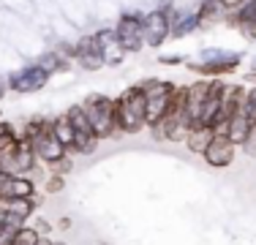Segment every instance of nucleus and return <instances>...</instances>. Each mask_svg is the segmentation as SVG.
<instances>
[{"label":"nucleus","instance_id":"nucleus-1","mask_svg":"<svg viewBox=\"0 0 256 245\" xmlns=\"http://www.w3.org/2000/svg\"><path fill=\"white\" fill-rule=\"evenodd\" d=\"M114 114H118V131L120 134L134 136V134L148 128V98H144L139 84L128 88L126 93L114 101Z\"/></svg>","mask_w":256,"mask_h":245},{"label":"nucleus","instance_id":"nucleus-2","mask_svg":"<svg viewBox=\"0 0 256 245\" xmlns=\"http://www.w3.org/2000/svg\"><path fill=\"white\" fill-rule=\"evenodd\" d=\"M20 136L28 139L30 147H33V152H36V158H38L41 164H46L50 169L60 161V158L71 156V152L66 150L58 139H54V134H52V128H50V122H46V120H38V118L30 120L28 126L20 131Z\"/></svg>","mask_w":256,"mask_h":245},{"label":"nucleus","instance_id":"nucleus-3","mask_svg":"<svg viewBox=\"0 0 256 245\" xmlns=\"http://www.w3.org/2000/svg\"><path fill=\"white\" fill-rule=\"evenodd\" d=\"M84 114H88L90 126H93V134L98 139H112L118 136V114H114V101L106 96H88L82 104Z\"/></svg>","mask_w":256,"mask_h":245},{"label":"nucleus","instance_id":"nucleus-4","mask_svg":"<svg viewBox=\"0 0 256 245\" xmlns=\"http://www.w3.org/2000/svg\"><path fill=\"white\" fill-rule=\"evenodd\" d=\"M139 88L148 98V128H156L172 109L174 84L166 82V79H150V82H142Z\"/></svg>","mask_w":256,"mask_h":245},{"label":"nucleus","instance_id":"nucleus-5","mask_svg":"<svg viewBox=\"0 0 256 245\" xmlns=\"http://www.w3.org/2000/svg\"><path fill=\"white\" fill-rule=\"evenodd\" d=\"M142 36L144 46H161L172 36V14L166 8H156L142 16Z\"/></svg>","mask_w":256,"mask_h":245},{"label":"nucleus","instance_id":"nucleus-6","mask_svg":"<svg viewBox=\"0 0 256 245\" xmlns=\"http://www.w3.org/2000/svg\"><path fill=\"white\" fill-rule=\"evenodd\" d=\"M237 147L232 139L226 136V134H212V139H210V144L204 147V152H202V158H204V164L207 166H212V169H226L234 164V158H237Z\"/></svg>","mask_w":256,"mask_h":245},{"label":"nucleus","instance_id":"nucleus-7","mask_svg":"<svg viewBox=\"0 0 256 245\" xmlns=\"http://www.w3.org/2000/svg\"><path fill=\"white\" fill-rule=\"evenodd\" d=\"M114 36L118 44L123 46V52H139L144 46V36H142V16L136 14H123L120 22L114 24Z\"/></svg>","mask_w":256,"mask_h":245},{"label":"nucleus","instance_id":"nucleus-8","mask_svg":"<svg viewBox=\"0 0 256 245\" xmlns=\"http://www.w3.org/2000/svg\"><path fill=\"white\" fill-rule=\"evenodd\" d=\"M46 79H50V74H46L41 66H36V63H30L25 66V68H20V71H14L8 76V90H14V93H36V90H41L46 84Z\"/></svg>","mask_w":256,"mask_h":245},{"label":"nucleus","instance_id":"nucleus-9","mask_svg":"<svg viewBox=\"0 0 256 245\" xmlns=\"http://www.w3.org/2000/svg\"><path fill=\"white\" fill-rule=\"evenodd\" d=\"M207 88H210V79H202V82H194V84H188V88H186V98H182V114H186L188 128L199 126Z\"/></svg>","mask_w":256,"mask_h":245},{"label":"nucleus","instance_id":"nucleus-10","mask_svg":"<svg viewBox=\"0 0 256 245\" xmlns=\"http://www.w3.org/2000/svg\"><path fill=\"white\" fill-rule=\"evenodd\" d=\"M224 90H226V82H221V79H210V88H207V96H204V106H202L199 126H207V128L216 131V120H218V112H221Z\"/></svg>","mask_w":256,"mask_h":245},{"label":"nucleus","instance_id":"nucleus-11","mask_svg":"<svg viewBox=\"0 0 256 245\" xmlns=\"http://www.w3.org/2000/svg\"><path fill=\"white\" fill-rule=\"evenodd\" d=\"M93 44H96V49H98V54L104 58V63H109V66L120 63V60L126 58L123 46L118 44L114 30H98V33L93 36Z\"/></svg>","mask_w":256,"mask_h":245},{"label":"nucleus","instance_id":"nucleus-12","mask_svg":"<svg viewBox=\"0 0 256 245\" xmlns=\"http://www.w3.org/2000/svg\"><path fill=\"white\" fill-rule=\"evenodd\" d=\"M74 58H76V63L82 66L84 71H98V68H104V66H106V63H104V58L98 54V49H96V44H93V36L76 41Z\"/></svg>","mask_w":256,"mask_h":245},{"label":"nucleus","instance_id":"nucleus-13","mask_svg":"<svg viewBox=\"0 0 256 245\" xmlns=\"http://www.w3.org/2000/svg\"><path fill=\"white\" fill-rule=\"evenodd\" d=\"M229 22L240 30L246 38H256V0H246L237 8L234 16H229Z\"/></svg>","mask_w":256,"mask_h":245},{"label":"nucleus","instance_id":"nucleus-14","mask_svg":"<svg viewBox=\"0 0 256 245\" xmlns=\"http://www.w3.org/2000/svg\"><path fill=\"white\" fill-rule=\"evenodd\" d=\"M251 128H254V122L248 120V114H246V109H237L234 112V118H232L229 122H226V128H224V134H226V136L232 139V142H234L237 147H242L246 144V139L251 136Z\"/></svg>","mask_w":256,"mask_h":245},{"label":"nucleus","instance_id":"nucleus-15","mask_svg":"<svg viewBox=\"0 0 256 245\" xmlns=\"http://www.w3.org/2000/svg\"><path fill=\"white\" fill-rule=\"evenodd\" d=\"M212 128H207V126H194V128H188V134H186V139H182V144L188 147V150L194 152V156H202L204 152V147L210 144V139H212Z\"/></svg>","mask_w":256,"mask_h":245},{"label":"nucleus","instance_id":"nucleus-16","mask_svg":"<svg viewBox=\"0 0 256 245\" xmlns=\"http://www.w3.org/2000/svg\"><path fill=\"white\" fill-rule=\"evenodd\" d=\"M240 66V58H234V60H224V63H191V71H196V74H202V76H224V74H232Z\"/></svg>","mask_w":256,"mask_h":245},{"label":"nucleus","instance_id":"nucleus-17","mask_svg":"<svg viewBox=\"0 0 256 245\" xmlns=\"http://www.w3.org/2000/svg\"><path fill=\"white\" fill-rule=\"evenodd\" d=\"M50 128H52V134H54V139H58L60 144L66 147L68 152H74V128H71V122H68V118L66 114H60V118H54L52 122H50Z\"/></svg>","mask_w":256,"mask_h":245},{"label":"nucleus","instance_id":"nucleus-18","mask_svg":"<svg viewBox=\"0 0 256 245\" xmlns=\"http://www.w3.org/2000/svg\"><path fill=\"white\" fill-rule=\"evenodd\" d=\"M38 232L33 229V226H22V229H16L14 234H11V240H8V245H38Z\"/></svg>","mask_w":256,"mask_h":245},{"label":"nucleus","instance_id":"nucleus-19","mask_svg":"<svg viewBox=\"0 0 256 245\" xmlns=\"http://www.w3.org/2000/svg\"><path fill=\"white\" fill-rule=\"evenodd\" d=\"M36 66H41V68L52 76L54 71H63L66 68V58H63V52H50V54H44Z\"/></svg>","mask_w":256,"mask_h":245},{"label":"nucleus","instance_id":"nucleus-20","mask_svg":"<svg viewBox=\"0 0 256 245\" xmlns=\"http://www.w3.org/2000/svg\"><path fill=\"white\" fill-rule=\"evenodd\" d=\"M71 169H74V161H71V156H66V158H60V161L52 166V174H60V177H66Z\"/></svg>","mask_w":256,"mask_h":245},{"label":"nucleus","instance_id":"nucleus-21","mask_svg":"<svg viewBox=\"0 0 256 245\" xmlns=\"http://www.w3.org/2000/svg\"><path fill=\"white\" fill-rule=\"evenodd\" d=\"M63 186H66V180L60 174H50V180L44 182L46 194H60V191H63Z\"/></svg>","mask_w":256,"mask_h":245},{"label":"nucleus","instance_id":"nucleus-22","mask_svg":"<svg viewBox=\"0 0 256 245\" xmlns=\"http://www.w3.org/2000/svg\"><path fill=\"white\" fill-rule=\"evenodd\" d=\"M33 229L38 232V237H50V234H52V224H50L46 218H38V220L33 224Z\"/></svg>","mask_w":256,"mask_h":245},{"label":"nucleus","instance_id":"nucleus-23","mask_svg":"<svg viewBox=\"0 0 256 245\" xmlns=\"http://www.w3.org/2000/svg\"><path fill=\"white\" fill-rule=\"evenodd\" d=\"M218 3H221V6H224V8H226V11H229V8H240V6H242V3H246V0H218Z\"/></svg>","mask_w":256,"mask_h":245},{"label":"nucleus","instance_id":"nucleus-24","mask_svg":"<svg viewBox=\"0 0 256 245\" xmlns=\"http://www.w3.org/2000/svg\"><path fill=\"white\" fill-rule=\"evenodd\" d=\"M58 226H60V229H68V226H71V218H60Z\"/></svg>","mask_w":256,"mask_h":245},{"label":"nucleus","instance_id":"nucleus-25","mask_svg":"<svg viewBox=\"0 0 256 245\" xmlns=\"http://www.w3.org/2000/svg\"><path fill=\"white\" fill-rule=\"evenodd\" d=\"M6 90H8V84H6V82H0V101H3V96H6Z\"/></svg>","mask_w":256,"mask_h":245},{"label":"nucleus","instance_id":"nucleus-26","mask_svg":"<svg viewBox=\"0 0 256 245\" xmlns=\"http://www.w3.org/2000/svg\"><path fill=\"white\" fill-rule=\"evenodd\" d=\"M50 245H68V242H63V240H52Z\"/></svg>","mask_w":256,"mask_h":245},{"label":"nucleus","instance_id":"nucleus-27","mask_svg":"<svg viewBox=\"0 0 256 245\" xmlns=\"http://www.w3.org/2000/svg\"><path fill=\"white\" fill-rule=\"evenodd\" d=\"M254 71H256V60H254Z\"/></svg>","mask_w":256,"mask_h":245},{"label":"nucleus","instance_id":"nucleus-28","mask_svg":"<svg viewBox=\"0 0 256 245\" xmlns=\"http://www.w3.org/2000/svg\"><path fill=\"white\" fill-rule=\"evenodd\" d=\"M101 245H104V242H101Z\"/></svg>","mask_w":256,"mask_h":245}]
</instances>
